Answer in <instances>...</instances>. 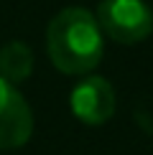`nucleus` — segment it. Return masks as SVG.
Returning a JSON list of instances; mask_svg holds the SVG:
<instances>
[{"mask_svg": "<svg viewBox=\"0 0 153 155\" xmlns=\"http://www.w3.org/2000/svg\"><path fill=\"white\" fill-rule=\"evenodd\" d=\"M46 51L61 74L79 76L97 69L105 54V33L94 13L76 5L59 10L46 31Z\"/></svg>", "mask_w": 153, "mask_h": 155, "instance_id": "1", "label": "nucleus"}, {"mask_svg": "<svg viewBox=\"0 0 153 155\" xmlns=\"http://www.w3.org/2000/svg\"><path fill=\"white\" fill-rule=\"evenodd\" d=\"M100 28L117 43H140L153 31V13L145 0H100L97 5Z\"/></svg>", "mask_w": 153, "mask_h": 155, "instance_id": "2", "label": "nucleus"}, {"mask_svg": "<svg viewBox=\"0 0 153 155\" xmlns=\"http://www.w3.org/2000/svg\"><path fill=\"white\" fill-rule=\"evenodd\" d=\"M33 132V112L15 84L0 76V150L25 145Z\"/></svg>", "mask_w": 153, "mask_h": 155, "instance_id": "3", "label": "nucleus"}, {"mask_svg": "<svg viewBox=\"0 0 153 155\" xmlns=\"http://www.w3.org/2000/svg\"><path fill=\"white\" fill-rule=\"evenodd\" d=\"M115 89L102 76H84L69 94V107L74 117L84 125L97 127L115 114Z\"/></svg>", "mask_w": 153, "mask_h": 155, "instance_id": "4", "label": "nucleus"}, {"mask_svg": "<svg viewBox=\"0 0 153 155\" xmlns=\"http://www.w3.org/2000/svg\"><path fill=\"white\" fill-rule=\"evenodd\" d=\"M33 71V51L25 41H8L0 48V76L10 84H21Z\"/></svg>", "mask_w": 153, "mask_h": 155, "instance_id": "5", "label": "nucleus"}]
</instances>
